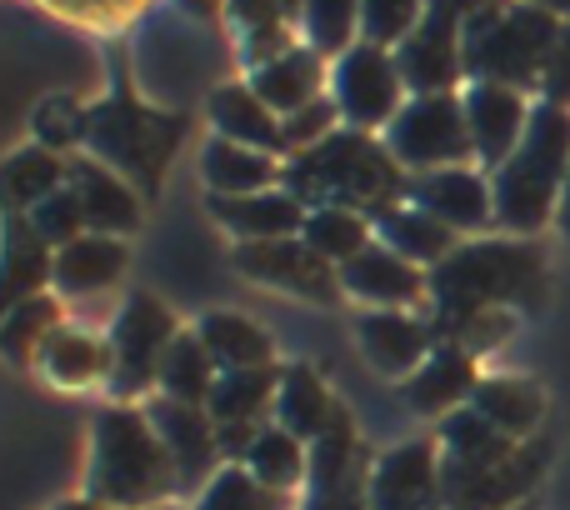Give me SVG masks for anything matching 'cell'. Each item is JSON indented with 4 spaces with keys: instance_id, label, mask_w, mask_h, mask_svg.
<instances>
[{
    "instance_id": "cell-1",
    "label": "cell",
    "mask_w": 570,
    "mask_h": 510,
    "mask_svg": "<svg viewBox=\"0 0 570 510\" xmlns=\"http://www.w3.org/2000/svg\"><path fill=\"white\" fill-rule=\"evenodd\" d=\"M546 295V261L531 241L495 236L455 246L441 265H431L435 335L481 311H535Z\"/></svg>"
},
{
    "instance_id": "cell-2",
    "label": "cell",
    "mask_w": 570,
    "mask_h": 510,
    "mask_svg": "<svg viewBox=\"0 0 570 510\" xmlns=\"http://www.w3.org/2000/svg\"><path fill=\"white\" fill-rule=\"evenodd\" d=\"M281 186L305 210L341 206V210H361V216H381L385 206H395L405 196V170L395 166V156L385 150L381 136L341 126L321 146L285 160Z\"/></svg>"
},
{
    "instance_id": "cell-3",
    "label": "cell",
    "mask_w": 570,
    "mask_h": 510,
    "mask_svg": "<svg viewBox=\"0 0 570 510\" xmlns=\"http://www.w3.org/2000/svg\"><path fill=\"white\" fill-rule=\"evenodd\" d=\"M86 496L116 510H160L180 501V471L146 411L106 405L90 425Z\"/></svg>"
},
{
    "instance_id": "cell-4",
    "label": "cell",
    "mask_w": 570,
    "mask_h": 510,
    "mask_svg": "<svg viewBox=\"0 0 570 510\" xmlns=\"http://www.w3.org/2000/svg\"><path fill=\"white\" fill-rule=\"evenodd\" d=\"M570 176V106L535 100L515 156L491 176L495 186V231L531 241L561 210Z\"/></svg>"
},
{
    "instance_id": "cell-5",
    "label": "cell",
    "mask_w": 570,
    "mask_h": 510,
    "mask_svg": "<svg viewBox=\"0 0 570 510\" xmlns=\"http://www.w3.org/2000/svg\"><path fill=\"white\" fill-rule=\"evenodd\" d=\"M561 36L566 20L535 0H491L465 16V80H495L535 96Z\"/></svg>"
},
{
    "instance_id": "cell-6",
    "label": "cell",
    "mask_w": 570,
    "mask_h": 510,
    "mask_svg": "<svg viewBox=\"0 0 570 510\" xmlns=\"http://www.w3.org/2000/svg\"><path fill=\"white\" fill-rule=\"evenodd\" d=\"M180 140H186V116L146 106L126 86H116L106 100L90 106V156L116 176H126L140 196L160 190V176L170 170Z\"/></svg>"
},
{
    "instance_id": "cell-7",
    "label": "cell",
    "mask_w": 570,
    "mask_h": 510,
    "mask_svg": "<svg viewBox=\"0 0 570 510\" xmlns=\"http://www.w3.org/2000/svg\"><path fill=\"white\" fill-rule=\"evenodd\" d=\"M110 381L106 391L116 395V405L150 401L160 385V365H166L170 345L180 341V321L170 315V305H160L156 295L136 291L126 295V305L110 321Z\"/></svg>"
},
{
    "instance_id": "cell-8",
    "label": "cell",
    "mask_w": 570,
    "mask_h": 510,
    "mask_svg": "<svg viewBox=\"0 0 570 510\" xmlns=\"http://www.w3.org/2000/svg\"><path fill=\"white\" fill-rule=\"evenodd\" d=\"M385 150L395 156V166L405 176H425V170H451L471 166V126H465V100L455 96H411L401 106V116L385 126Z\"/></svg>"
},
{
    "instance_id": "cell-9",
    "label": "cell",
    "mask_w": 570,
    "mask_h": 510,
    "mask_svg": "<svg viewBox=\"0 0 570 510\" xmlns=\"http://www.w3.org/2000/svg\"><path fill=\"white\" fill-rule=\"evenodd\" d=\"M331 96H335V106H341L345 126L385 136V126L401 116L411 90H405V76H401V66H395V50L355 40L331 66Z\"/></svg>"
},
{
    "instance_id": "cell-10",
    "label": "cell",
    "mask_w": 570,
    "mask_h": 510,
    "mask_svg": "<svg viewBox=\"0 0 570 510\" xmlns=\"http://www.w3.org/2000/svg\"><path fill=\"white\" fill-rule=\"evenodd\" d=\"M236 271L246 281L266 285V291H285V295H301V301L315 305H335L345 301L341 291V271L325 261L321 251H311L301 236H285V241H256V246H236Z\"/></svg>"
},
{
    "instance_id": "cell-11",
    "label": "cell",
    "mask_w": 570,
    "mask_h": 510,
    "mask_svg": "<svg viewBox=\"0 0 570 510\" xmlns=\"http://www.w3.org/2000/svg\"><path fill=\"white\" fill-rule=\"evenodd\" d=\"M371 455L355 441L351 415L331 425L311 445V481L301 510H371Z\"/></svg>"
},
{
    "instance_id": "cell-12",
    "label": "cell",
    "mask_w": 570,
    "mask_h": 510,
    "mask_svg": "<svg viewBox=\"0 0 570 510\" xmlns=\"http://www.w3.org/2000/svg\"><path fill=\"white\" fill-rule=\"evenodd\" d=\"M146 415L180 471V501H186V496L196 501L210 486V475L226 465V455H220V431H216V421H210V411L206 405H180V401H166V395H150Z\"/></svg>"
},
{
    "instance_id": "cell-13",
    "label": "cell",
    "mask_w": 570,
    "mask_h": 510,
    "mask_svg": "<svg viewBox=\"0 0 570 510\" xmlns=\"http://www.w3.org/2000/svg\"><path fill=\"white\" fill-rule=\"evenodd\" d=\"M465 100V126H471V146H475V166L485 176L505 166L521 146L525 126H531V96L515 86H495V80H465L461 90Z\"/></svg>"
},
{
    "instance_id": "cell-14",
    "label": "cell",
    "mask_w": 570,
    "mask_h": 510,
    "mask_svg": "<svg viewBox=\"0 0 570 510\" xmlns=\"http://www.w3.org/2000/svg\"><path fill=\"white\" fill-rule=\"evenodd\" d=\"M401 200L421 206L425 216H435L441 226H451L455 236L495 226V186H491V176H485L481 166H451V170L405 176V196Z\"/></svg>"
},
{
    "instance_id": "cell-15",
    "label": "cell",
    "mask_w": 570,
    "mask_h": 510,
    "mask_svg": "<svg viewBox=\"0 0 570 510\" xmlns=\"http://www.w3.org/2000/svg\"><path fill=\"white\" fill-rule=\"evenodd\" d=\"M341 291L345 301H361L365 311H411L431 295V271H421L391 246L371 241L361 255H351L341 265Z\"/></svg>"
},
{
    "instance_id": "cell-16",
    "label": "cell",
    "mask_w": 570,
    "mask_h": 510,
    "mask_svg": "<svg viewBox=\"0 0 570 510\" xmlns=\"http://www.w3.org/2000/svg\"><path fill=\"white\" fill-rule=\"evenodd\" d=\"M441 445L411 441L375 455L371 465V510H441Z\"/></svg>"
},
{
    "instance_id": "cell-17",
    "label": "cell",
    "mask_w": 570,
    "mask_h": 510,
    "mask_svg": "<svg viewBox=\"0 0 570 510\" xmlns=\"http://www.w3.org/2000/svg\"><path fill=\"white\" fill-rule=\"evenodd\" d=\"M355 341H361L365 361L391 381H411L441 345L435 325H425V315L415 311H361L355 315Z\"/></svg>"
},
{
    "instance_id": "cell-18",
    "label": "cell",
    "mask_w": 570,
    "mask_h": 510,
    "mask_svg": "<svg viewBox=\"0 0 570 510\" xmlns=\"http://www.w3.org/2000/svg\"><path fill=\"white\" fill-rule=\"evenodd\" d=\"M206 210H210V220H216L226 236H236V246H256V241L301 236V231H305V216H311V210H305L285 186L256 190V196H210Z\"/></svg>"
},
{
    "instance_id": "cell-19",
    "label": "cell",
    "mask_w": 570,
    "mask_h": 510,
    "mask_svg": "<svg viewBox=\"0 0 570 510\" xmlns=\"http://www.w3.org/2000/svg\"><path fill=\"white\" fill-rule=\"evenodd\" d=\"M70 190L80 196V210H86V231L96 236H120L140 231V190L130 186L126 176H116L110 166H100L96 156L70 160Z\"/></svg>"
},
{
    "instance_id": "cell-20",
    "label": "cell",
    "mask_w": 570,
    "mask_h": 510,
    "mask_svg": "<svg viewBox=\"0 0 570 510\" xmlns=\"http://www.w3.org/2000/svg\"><path fill=\"white\" fill-rule=\"evenodd\" d=\"M435 445H441V475L445 481H461V475H481V471L505 465L525 441H511V435L495 431L485 415L461 405V411H451L435 425Z\"/></svg>"
},
{
    "instance_id": "cell-21",
    "label": "cell",
    "mask_w": 570,
    "mask_h": 510,
    "mask_svg": "<svg viewBox=\"0 0 570 510\" xmlns=\"http://www.w3.org/2000/svg\"><path fill=\"white\" fill-rule=\"evenodd\" d=\"M301 6L305 0H226V20L250 70L301 46Z\"/></svg>"
},
{
    "instance_id": "cell-22",
    "label": "cell",
    "mask_w": 570,
    "mask_h": 510,
    "mask_svg": "<svg viewBox=\"0 0 570 510\" xmlns=\"http://www.w3.org/2000/svg\"><path fill=\"white\" fill-rule=\"evenodd\" d=\"M481 385V371H475V361L461 351V345H435L431 361L421 365V371L411 375V381H401V401L411 405L415 415H451L461 411V405H471V391Z\"/></svg>"
},
{
    "instance_id": "cell-23",
    "label": "cell",
    "mask_w": 570,
    "mask_h": 510,
    "mask_svg": "<svg viewBox=\"0 0 570 510\" xmlns=\"http://www.w3.org/2000/svg\"><path fill=\"white\" fill-rule=\"evenodd\" d=\"M206 116L216 126V136L236 140V146L266 150V156L285 160V136H281V116L246 86V80H226V86L210 90Z\"/></svg>"
},
{
    "instance_id": "cell-24",
    "label": "cell",
    "mask_w": 570,
    "mask_h": 510,
    "mask_svg": "<svg viewBox=\"0 0 570 510\" xmlns=\"http://www.w3.org/2000/svg\"><path fill=\"white\" fill-rule=\"evenodd\" d=\"M341 415L345 411L331 401L321 371H311V365H301V361L281 365V391H276V411H271V421H276L281 431H291L295 441L315 445Z\"/></svg>"
},
{
    "instance_id": "cell-25",
    "label": "cell",
    "mask_w": 570,
    "mask_h": 510,
    "mask_svg": "<svg viewBox=\"0 0 570 510\" xmlns=\"http://www.w3.org/2000/svg\"><path fill=\"white\" fill-rule=\"evenodd\" d=\"M246 86L285 120V116H295L301 106H311V100L325 96V56H315V50L301 40L295 50H285V56L250 70Z\"/></svg>"
},
{
    "instance_id": "cell-26",
    "label": "cell",
    "mask_w": 570,
    "mask_h": 510,
    "mask_svg": "<svg viewBox=\"0 0 570 510\" xmlns=\"http://www.w3.org/2000/svg\"><path fill=\"white\" fill-rule=\"evenodd\" d=\"M200 176H206L210 196H256L285 180V160L266 156V150L236 146L226 136H210L200 146Z\"/></svg>"
},
{
    "instance_id": "cell-27",
    "label": "cell",
    "mask_w": 570,
    "mask_h": 510,
    "mask_svg": "<svg viewBox=\"0 0 570 510\" xmlns=\"http://www.w3.org/2000/svg\"><path fill=\"white\" fill-rule=\"evenodd\" d=\"M130 265V251L120 236H96L86 231L80 241L56 251V295H96V291H110V285L126 275Z\"/></svg>"
},
{
    "instance_id": "cell-28",
    "label": "cell",
    "mask_w": 570,
    "mask_h": 510,
    "mask_svg": "<svg viewBox=\"0 0 570 510\" xmlns=\"http://www.w3.org/2000/svg\"><path fill=\"white\" fill-rule=\"evenodd\" d=\"M36 371L46 375L56 391H86L96 381H110V341L76 325H60L36 355Z\"/></svg>"
},
{
    "instance_id": "cell-29",
    "label": "cell",
    "mask_w": 570,
    "mask_h": 510,
    "mask_svg": "<svg viewBox=\"0 0 570 510\" xmlns=\"http://www.w3.org/2000/svg\"><path fill=\"white\" fill-rule=\"evenodd\" d=\"M471 411L485 415L511 441H531L546 415V395L531 375H481V385L471 391Z\"/></svg>"
},
{
    "instance_id": "cell-30",
    "label": "cell",
    "mask_w": 570,
    "mask_h": 510,
    "mask_svg": "<svg viewBox=\"0 0 570 510\" xmlns=\"http://www.w3.org/2000/svg\"><path fill=\"white\" fill-rule=\"evenodd\" d=\"M371 220H375V241L391 246L395 255H405L411 265H421V271L441 265L445 255L455 251V231L441 226L435 216H425L411 200H395V206H385L381 216H371Z\"/></svg>"
},
{
    "instance_id": "cell-31",
    "label": "cell",
    "mask_w": 570,
    "mask_h": 510,
    "mask_svg": "<svg viewBox=\"0 0 570 510\" xmlns=\"http://www.w3.org/2000/svg\"><path fill=\"white\" fill-rule=\"evenodd\" d=\"M276 391H281V365H266V371H220L206 411L216 421V431L266 425V415L276 411Z\"/></svg>"
},
{
    "instance_id": "cell-32",
    "label": "cell",
    "mask_w": 570,
    "mask_h": 510,
    "mask_svg": "<svg viewBox=\"0 0 570 510\" xmlns=\"http://www.w3.org/2000/svg\"><path fill=\"white\" fill-rule=\"evenodd\" d=\"M56 281V246L30 226V216L10 210L6 220V311L30 295H46V285Z\"/></svg>"
},
{
    "instance_id": "cell-33",
    "label": "cell",
    "mask_w": 570,
    "mask_h": 510,
    "mask_svg": "<svg viewBox=\"0 0 570 510\" xmlns=\"http://www.w3.org/2000/svg\"><path fill=\"white\" fill-rule=\"evenodd\" d=\"M196 335H200V345L210 351L216 371H266V365H276V345H271V335L261 331L256 321L236 315V311L200 315Z\"/></svg>"
},
{
    "instance_id": "cell-34",
    "label": "cell",
    "mask_w": 570,
    "mask_h": 510,
    "mask_svg": "<svg viewBox=\"0 0 570 510\" xmlns=\"http://www.w3.org/2000/svg\"><path fill=\"white\" fill-rule=\"evenodd\" d=\"M0 186H6V206L20 210V216H30L40 200H50L56 190L70 186V166L46 146H20L6 156Z\"/></svg>"
},
{
    "instance_id": "cell-35",
    "label": "cell",
    "mask_w": 570,
    "mask_h": 510,
    "mask_svg": "<svg viewBox=\"0 0 570 510\" xmlns=\"http://www.w3.org/2000/svg\"><path fill=\"white\" fill-rule=\"evenodd\" d=\"M240 465H246L256 481H266L271 491L295 496V491H305V481H311V445L295 441L291 431H281V425L271 421L266 431L256 435V445L246 451Z\"/></svg>"
},
{
    "instance_id": "cell-36",
    "label": "cell",
    "mask_w": 570,
    "mask_h": 510,
    "mask_svg": "<svg viewBox=\"0 0 570 510\" xmlns=\"http://www.w3.org/2000/svg\"><path fill=\"white\" fill-rule=\"evenodd\" d=\"M220 371L216 361H210V351L200 345L196 331H180V341L170 345L166 365H160V385L156 395H166V401H180V405H206L210 391H216Z\"/></svg>"
},
{
    "instance_id": "cell-37",
    "label": "cell",
    "mask_w": 570,
    "mask_h": 510,
    "mask_svg": "<svg viewBox=\"0 0 570 510\" xmlns=\"http://www.w3.org/2000/svg\"><path fill=\"white\" fill-rule=\"evenodd\" d=\"M66 325L60 315V301L56 295H30V301L10 305L6 311V325H0V351H6L10 365H36L40 345Z\"/></svg>"
},
{
    "instance_id": "cell-38",
    "label": "cell",
    "mask_w": 570,
    "mask_h": 510,
    "mask_svg": "<svg viewBox=\"0 0 570 510\" xmlns=\"http://www.w3.org/2000/svg\"><path fill=\"white\" fill-rule=\"evenodd\" d=\"M301 241L311 251H321L325 261L341 271L351 255H361L365 246L375 241V220L371 216H361V210H341V206H321V210H311L305 216V231H301Z\"/></svg>"
},
{
    "instance_id": "cell-39",
    "label": "cell",
    "mask_w": 570,
    "mask_h": 510,
    "mask_svg": "<svg viewBox=\"0 0 570 510\" xmlns=\"http://www.w3.org/2000/svg\"><path fill=\"white\" fill-rule=\"evenodd\" d=\"M301 40L325 60H341L361 40V0H305Z\"/></svg>"
},
{
    "instance_id": "cell-40",
    "label": "cell",
    "mask_w": 570,
    "mask_h": 510,
    "mask_svg": "<svg viewBox=\"0 0 570 510\" xmlns=\"http://www.w3.org/2000/svg\"><path fill=\"white\" fill-rule=\"evenodd\" d=\"M190 510H291V496L271 491L246 465H220L206 491L190 501Z\"/></svg>"
},
{
    "instance_id": "cell-41",
    "label": "cell",
    "mask_w": 570,
    "mask_h": 510,
    "mask_svg": "<svg viewBox=\"0 0 570 510\" xmlns=\"http://www.w3.org/2000/svg\"><path fill=\"white\" fill-rule=\"evenodd\" d=\"M30 130H36V146L46 150H70L90 140V106H76L70 96H50L30 110Z\"/></svg>"
},
{
    "instance_id": "cell-42",
    "label": "cell",
    "mask_w": 570,
    "mask_h": 510,
    "mask_svg": "<svg viewBox=\"0 0 570 510\" xmlns=\"http://www.w3.org/2000/svg\"><path fill=\"white\" fill-rule=\"evenodd\" d=\"M425 20V0H361V40L401 50Z\"/></svg>"
},
{
    "instance_id": "cell-43",
    "label": "cell",
    "mask_w": 570,
    "mask_h": 510,
    "mask_svg": "<svg viewBox=\"0 0 570 510\" xmlns=\"http://www.w3.org/2000/svg\"><path fill=\"white\" fill-rule=\"evenodd\" d=\"M341 126H345V116H341V106H335V96H321V100H311V106H301L295 116L281 120L285 160L301 156V150H311V146H321V140L335 136Z\"/></svg>"
},
{
    "instance_id": "cell-44",
    "label": "cell",
    "mask_w": 570,
    "mask_h": 510,
    "mask_svg": "<svg viewBox=\"0 0 570 510\" xmlns=\"http://www.w3.org/2000/svg\"><path fill=\"white\" fill-rule=\"evenodd\" d=\"M515 315H521V311H481V315H465V321L451 325L441 341H445V345H461L471 361H481V355H491L495 345H505V341L515 335Z\"/></svg>"
},
{
    "instance_id": "cell-45",
    "label": "cell",
    "mask_w": 570,
    "mask_h": 510,
    "mask_svg": "<svg viewBox=\"0 0 570 510\" xmlns=\"http://www.w3.org/2000/svg\"><path fill=\"white\" fill-rule=\"evenodd\" d=\"M30 226H36L56 251L70 246V241H80L86 236V210H80V196L70 186L56 190L50 200H40V206L30 210Z\"/></svg>"
},
{
    "instance_id": "cell-46",
    "label": "cell",
    "mask_w": 570,
    "mask_h": 510,
    "mask_svg": "<svg viewBox=\"0 0 570 510\" xmlns=\"http://www.w3.org/2000/svg\"><path fill=\"white\" fill-rule=\"evenodd\" d=\"M46 6L60 10V16L86 20V26H120L126 16L140 10V0H46Z\"/></svg>"
},
{
    "instance_id": "cell-47",
    "label": "cell",
    "mask_w": 570,
    "mask_h": 510,
    "mask_svg": "<svg viewBox=\"0 0 570 510\" xmlns=\"http://www.w3.org/2000/svg\"><path fill=\"white\" fill-rule=\"evenodd\" d=\"M56 510H116V506H106V501H90V496H70V501H60Z\"/></svg>"
},
{
    "instance_id": "cell-48",
    "label": "cell",
    "mask_w": 570,
    "mask_h": 510,
    "mask_svg": "<svg viewBox=\"0 0 570 510\" xmlns=\"http://www.w3.org/2000/svg\"><path fill=\"white\" fill-rule=\"evenodd\" d=\"M556 226H561V236L570 241V176H566V196H561V210H556Z\"/></svg>"
},
{
    "instance_id": "cell-49",
    "label": "cell",
    "mask_w": 570,
    "mask_h": 510,
    "mask_svg": "<svg viewBox=\"0 0 570 510\" xmlns=\"http://www.w3.org/2000/svg\"><path fill=\"white\" fill-rule=\"evenodd\" d=\"M535 6H546V10H551V16L570 20V0H535Z\"/></svg>"
},
{
    "instance_id": "cell-50",
    "label": "cell",
    "mask_w": 570,
    "mask_h": 510,
    "mask_svg": "<svg viewBox=\"0 0 570 510\" xmlns=\"http://www.w3.org/2000/svg\"><path fill=\"white\" fill-rule=\"evenodd\" d=\"M160 510H190V506H176V501H170V506H160Z\"/></svg>"
}]
</instances>
